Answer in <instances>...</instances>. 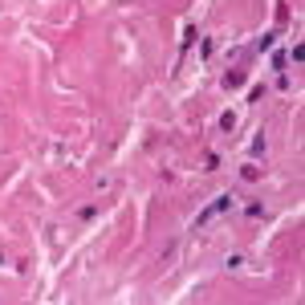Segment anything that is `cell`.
<instances>
[{
    "instance_id": "3",
    "label": "cell",
    "mask_w": 305,
    "mask_h": 305,
    "mask_svg": "<svg viewBox=\"0 0 305 305\" xmlns=\"http://www.w3.org/2000/svg\"><path fill=\"white\" fill-rule=\"evenodd\" d=\"M240 82H244V73H240V70H232L228 77H224V86H240Z\"/></svg>"
},
{
    "instance_id": "2",
    "label": "cell",
    "mask_w": 305,
    "mask_h": 305,
    "mask_svg": "<svg viewBox=\"0 0 305 305\" xmlns=\"http://www.w3.org/2000/svg\"><path fill=\"white\" fill-rule=\"evenodd\" d=\"M203 167H208V171H216V167H220V155L208 151V155H203Z\"/></svg>"
},
{
    "instance_id": "1",
    "label": "cell",
    "mask_w": 305,
    "mask_h": 305,
    "mask_svg": "<svg viewBox=\"0 0 305 305\" xmlns=\"http://www.w3.org/2000/svg\"><path fill=\"white\" fill-rule=\"evenodd\" d=\"M228 208H232V196H220L216 203H208V208H203L199 216H196V228H203V224H208V220H216L220 212H228Z\"/></svg>"
}]
</instances>
